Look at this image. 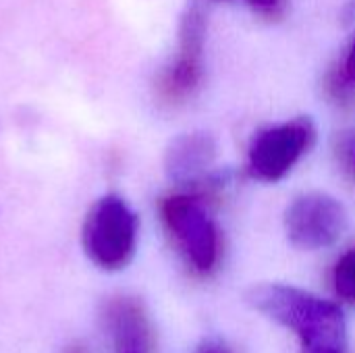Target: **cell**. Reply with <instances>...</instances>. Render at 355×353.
<instances>
[{
    "label": "cell",
    "instance_id": "obj_1",
    "mask_svg": "<svg viewBox=\"0 0 355 353\" xmlns=\"http://www.w3.org/2000/svg\"><path fill=\"white\" fill-rule=\"evenodd\" d=\"M248 302L268 318L289 327L302 339V353H345V316L320 298L287 285H256Z\"/></svg>",
    "mask_w": 355,
    "mask_h": 353
},
{
    "label": "cell",
    "instance_id": "obj_2",
    "mask_svg": "<svg viewBox=\"0 0 355 353\" xmlns=\"http://www.w3.org/2000/svg\"><path fill=\"white\" fill-rule=\"evenodd\" d=\"M137 243V216L119 196H102L92 204L81 227L87 258L104 270L125 268Z\"/></svg>",
    "mask_w": 355,
    "mask_h": 353
},
{
    "label": "cell",
    "instance_id": "obj_3",
    "mask_svg": "<svg viewBox=\"0 0 355 353\" xmlns=\"http://www.w3.org/2000/svg\"><path fill=\"white\" fill-rule=\"evenodd\" d=\"M162 218L198 273H210L218 260V231L198 196L177 193L162 202Z\"/></svg>",
    "mask_w": 355,
    "mask_h": 353
},
{
    "label": "cell",
    "instance_id": "obj_4",
    "mask_svg": "<svg viewBox=\"0 0 355 353\" xmlns=\"http://www.w3.org/2000/svg\"><path fill=\"white\" fill-rule=\"evenodd\" d=\"M347 229L343 204L324 193L308 191L297 196L285 212V231L300 250H322L333 246Z\"/></svg>",
    "mask_w": 355,
    "mask_h": 353
},
{
    "label": "cell",
    "instance_id": "obj_5",
    "mask_svg": "<svg viewBox=\"0 0 355 353\" xmlns=\"http://www.w3.org/2000/svg\"><path fill=\"white\" fill-rule=\"evenodd\" d=\"M314 139V127L308 119L275 125L252 141L248 166L250 173L260 181L283 179L295 162L308 152Z\"/></svg>",
    "mask_w": 355,
    "mask_h": 353
},
{
    "label": "cell",
    "instance_id": "obj_6",
    "mask_svg": "<svg viewBox=\"0 0 355 353\" xmlns=\"http://www.w3.org/2000/svg\"><path fill=\"white\" fill-rule=\"evenodd\" d=\"M206 23L198 8H189L179 27V52L171 67L164 71L160 92L166 100L177 102L189 96L202 77V54H204Z\"/></svg>",
    "mask_w": 355,
    "mask_h": 353
},
{
    "label": "cell",
    "instance_id": "obj_7",
    "mask_svg": "<svg viewBox=\"0 0 355 353\" xmlns=\"http://www.w3.org/2000/svg\"><path fill=\"white\" fill-rule=\"evenodd\" d=\"M106 329L116 352L139 350L152 353V329L144 306L135 298H114L104 308Z\"/></svg>",
    "mask_w": 355,
    "mask_h": 353
},
{
    "label": "cell",
    "instance_id": "obj_8",
    "mask_svg": "<svg viewBox=\"0 0 355 353\" xmlns=\"http://www.w3.org/2000/svg\"><path fill=\"white\" fill-rule=\"evenodd\" d=\"M216 158V144L206 133H185L171 141L164 154L166 175L175 183H193L200 179Z\"/></svg>",
    "mask_w": 355,
    "mask_h": 353
},
{
    "label": "cell",
    "instance_id": "obj_9",
    "mask_svg": "<svg viewBox=\"0 0 355 353\" xmlns=\"http://www.w3.org/2000/svg\"><path fill=\"white\" fill-rule=\"evenodd\" d=\"M333 285L339 298H343L345 302H355V248L337 262Z\"/></svg>",
    "mask_w": 355,
    "mask_h": 353
},
{
    "label": "cell",
    "instance_id": "obj_10",
    "mask_svg": "<svg viewBox=\"0 0 355 353\" xmlns=\"http://www.w3.org/2000/svg\"><path fill=\"white\" fill-rule=\"evenodd\" d=\"M345 79L355 83V40L347 52V58H345Z\"/></svg>",
    "mask_w": 355,
    "mask_h": 353
},
{
    "label": "cell",
    "instance_id": "obj_11",
    "mask_svg": "<svg viewBox=\"0 0 355 353\" xmlns=\"http://www.w3.org/2000/svg\"><path fill=\"white\" fill-rule=\"evenodd\" d=\"M248 2L254 4V6H260V8H270V6L279 4V0H248Z\"/></svg>",
    "mask_w": 355,
    "mask_h": 353
},
{
    "label": "cell",
    "instance_id": "obj_12",
    "mask_svg": "<svg viewBox=\"0 0 355 353\" xmlns=\"http://www.w3.org/2000/svg\"><path fill=\"white\" fill-rule=\"evenodd\" d=\"M200 353H229L225 347H218V345H208V347H204Z\"/></svg>",
    "mask_w": 355,
    "mask_h": 353
},
{
    "label": "cell",
    "instance_id": "obj_13",
    "mask_svg": "<svg viewBox=\"0 0 355 353\" xmlns=\"http://www.w3.org/2000/svg\"><path fill=\"white\" fill-rule=\"evenodd\" d=\"M349 158H352V162H354L355 166V139L352 141V146H349Z\"/></svg>",
    "mask_w": 355,
    "mask_h": 353
},
{
    "label": "cell",
    "instance_id": "obj_14",
    "mask_svg": "<svg viewBox=\"0 0 355 353\" xmlns=\"http://www.w3.org/2000/svg\"><path fill=\"white\" fill-rule=\"evenodd\" d=\"M116 353H146V352H139V350H121V352Z\"/></svg>",
    "mask_w": 355,
    "mask_h": 353
},
{
    "label": "cell",
    "instance_id": "obj_15",
    "mask_svg": "<svg viewBox=\"0 0 355 353\" xmlns=\"http://www.w3.org/2000/svg\"><path fill=\"white\" fill-rule=\"evenodd\" d=\"M71 353H83V352H81V350H73V352H71Z\"/></svg>",
    "mask_w": 355,
    "mask_h": 353
}]
</instances>
